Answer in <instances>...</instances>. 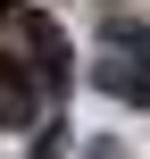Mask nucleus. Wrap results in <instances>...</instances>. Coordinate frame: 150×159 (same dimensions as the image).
I'll use <instances>...</instances> for the list:
<instances>
[{
  "instance_id": "nucleus-5",
  "label": "nucleus",
  "mask_w": 150,
  "mask_h": 159,
  "mask_svg": "<svg viewBox=\"0 0 150 159\" xmlns=\"http://www.w3.org/2000/svg\"><path fill=\"white\" fill-rule=\"evenodd\" d=\"M92 159H117V143H100V151H92Z\"/></svg>"
},
{
  "instance_id": "nucleus-3",
  "label": "nucleus",
  "mask_w": 150,
  "mask_h": 159,
  "mask_svg": "<svg viewBox=\"0 0 150 159\" xmlns=\"http://www.w3.org/2000/svg\"><path fill=\"white\" fill-rule=\"evenodd\" d=\"M42 101H50V84L33 75V59L25 50H0V126H33Z\"/></svg>"
},
{
  "instance_id": "nucleus-4",
  "label": "nucleus",
  "mask_w": 150,
  "mask_h": 159,
  "mask_svg": "<svg viewBox=\"0 0 150 159\" xmlns=\"http://www.w3.org/2000/svg\"><path fill=\"white\" fill-rule=\"evenodd\" d=\"M0 17H25V8H17V0H0Z\"/></svg>"
},
{
  "instance_id": "nucleus-2",
  "label": "nucleus",
  "mask_w": 150,
  "mask_h": 159,
  "mask_svg": "<svg viewBox=\"0 0 150 159\" xmlns=\"http://www.w3.org/2000/svg\"><path fill=\"white\" fill-rule=\"evenodd\" d=\"M17 50L33 59V75L50 84V101H58V92L75 84V50H67V34H58L50 17H25V25H17Z\"/></svg>"
},
{
  "instance_id": "nucleus-1",
  "label": "nucleus",
  "mask_w": 150,
  "mask_h": 159,
  "mask_svg": "<svg viewBox=\"0 0 150 159\" xmlns=\"http://www.w3.org/2000/svg\"><path fill=\"white\" fill-rule=\"evenodd\" d=\"M92 84L125 109H150V34L134 17H109V50L92 59Z\"/></svg>"
}]
</instances>
